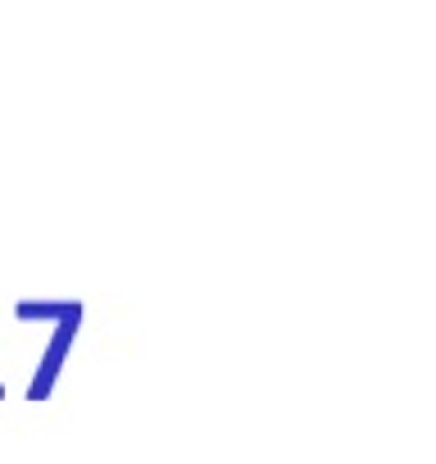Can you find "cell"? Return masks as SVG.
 <instances>
[{"label":"cell","mask_w":436,"mask_h":464,"mask_svg":"<svg viewBox=\"0 0 436 464\" xmlns=\"http://www.w3.org/2000/svg\"><path fill=\"white\" fill-rule=\"evenodd\" d=\"M0 401H5V387H0Z\"/></svg>","instance_id":"obj_2"},{"label":"cell","mask_w":436,"mask_h":464,"mask_svg":"<svg viewBox=\"0 0 436 464\" xmlns=\"http://www.w3.org/2000/svg\"><path fill=\"white\" fill-rule=\"evenodd\" d=\"M14 314H19L24 324H51L46 346H42L37 369H33V382H28V401L42 405V401H51V392H55V382H60L69 355H73V342H78V333H82L87 305H82L78 296H28V301L14 305Z\"/></svg>","instance_id":"obj_1"}]
</instances>
